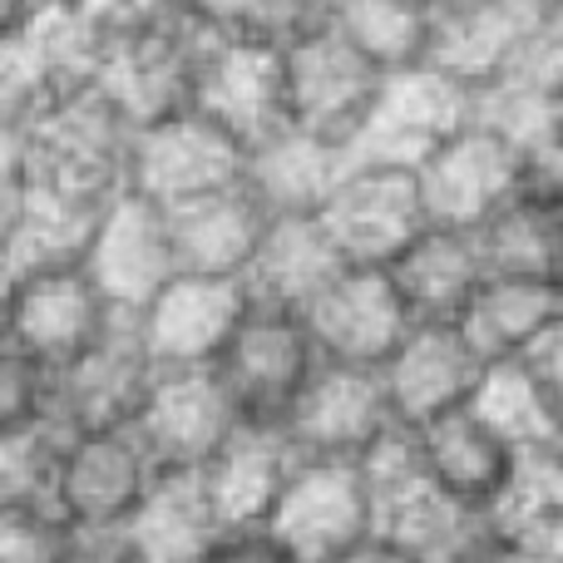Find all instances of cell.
<instances>
[{"instance_id": "1", "label": "cell", "mask_w": 563, "mask_h": 563, "mask_svg": "<svg viewBox=\"0 0 563 563\" xmlns=\"http://www.w3.org/2000/svg\"><path fill=\"white\" fill-rule=\"evenodd\" d=\"M134 134L139 124L104 85L75 89L5 129V178L79 218H104L129 194Z\"/></svg>"}, {"instance_id": "2", "label": "cell", "mask_w": 563, "mask_h": 563, "mask_svg": "<svg viewBox=\"0 0 563 563\" xmlns=\"http://www.w3.org/2000/svg\"><path fill=\"white\" fill-rule=\"evenodd\" d=\"M470 124H475V89L435 65H420L406 69V75H390L380 85L376 109H371L366 129L356 134V144L346 148V158L371 168L420 174Z\"/></svg>"}, {"instance_id": "3", "label": "cell", "mask_w": 563, "mask_h": 563, "mask_svg": "<svg viewBox=\"0 0 563 563\" xmlns=\"http://www.w3.org/2000/svg\"><path fill=\"white\" fill-rule=\"evenodd\" d=\"M114 321H124L85 273V263L35 267L25 277L5 282V307H0V346L25 351L45 361L49 371H65L79 361Z\"/></svg>"}, {"instance_id": "4", "label": "cell", "mask_w": 563, "mask_h": 563, "mask_svg": "<svg viewBox=\"0 0 563 563\" xmlns=\"http://www.w3.org/2000/svg\"><path fill=\"white\" fill-rule=\"evenodd\" d=\"M321 366L327 361H321L307 321L297 311L257 301L253 317L238 331V341L228 346V356L218 361V380L228 386L243 426L287 430L291 410L301 406V396H307Z\"/></svg>"}, {"instance_id": "5", "label": "cell", "mask_w": 563, "mask_h": 563, "mask_svg": "<svg viewBox=\"0 0 563 563\" xmlns=\"http://www.w3.org/2000/svg\"><path fill=\"white\" fill-rule=\"evenodd\" d=\"M243 174H247V148L233 134H223L208 114L184 109V114L139 124L129 194L174 213V208H188L198 198L238 188Z\"/></svg>"}, {"instance_id": "6", "label": "cell", "mask_w": 563, "mask_h": 563, "mask_svg": "<svg viewBox=\"0 0 563 563\" xmlns=\"http://www.w3.org/2000/svg\"><path fill=\"white\" fill-rule=\"evenodd\" d=\"M253 307L247 277L178 273L139 311L134 327L158 371H218Z\"/></svg>"}, {"instance_id": "7", "label": "cell", "mask_w": 563, "mask_h": 563, "mask_svg": "<svg viewBox=\"0 0 563 563\" xmlns=\"http://www.w3.org/2000/svg\"><path fill=\"white\" fill-rule=\"evenodd\" d=\"M223 25L194 15L188 5H178L168 20H158L144 35H129L109 49L104 65V89L134 124H154V119L184 114L194 109L198 69L213 45V35Z\"/></svg>"}, {"instance_id": "8", "label": "cell", "mask_w": 563, "mask_h": 563, "mask_svg": "<svg viewBox=\"0 0 563 563\" xmlns=\"http://www.w3.org/2000/svg\"><path fill=\"white\" fill-rule=\"evenodd\" d=\"M317 218L346 267H396V257L430 233L426 194L410 168L351 164Z\"/></svg>"}, {"instance_id": "9", "label": "cell", "mask_w": 563, "mask_h": 563, "mask_svg": "<svg viewBox=\"0 0 563 563\" xmlns=\"http://www.w3.org/2000/svg\"><path fill=\"white\" fill-rule=\"evenodd\" d=\"M158 485V465L129 430L75 435L59 479V519L79 539H119Z\"/></svg>"}, {"instance_id": "10", "label": "cell", "mask_w": 563, "mask_h": 563, "mask_svg": "<svg viewBox=\"0 0 563 563\" xmlns=\"http://www.w3.org/2000/svg\"><path fill=\"white\" fill-rule=\"evenodd\" d=\"M194 109L243 148L267 144L287 124V55L243 30H218L198 69Z\"/></svg>"}, {"instance_id": "11", "label": "cell", "mask_w": 563, "mask_h": 563, "mask_svg": "<svg viewBox=\"0 0 563 563\" xmlns=\"http://www.w3.org/2000/svg\"><path fill=\"white\" fill-rule=\"evenodd\" d=\"M277 539L301 563H331L376 539V495L351 460H301L273 515Z\"/></svg>"}, {"instance_id": "12", "label": "cell", "mask_w": 563, "mask_h": 563, "mask_svg": "<svg viewBox=\"0 0 563 563\" xmlns=\"http://www.w3.org/2000/svg\"><path fill=\"white\" fill-rule=\"evenodd\" d=\"M238 430H243V416H238L228 386L218 380V371H158L134 420V435L154 455L158 475L208 470Z\"/></svg>"}, {"instance_id": "13", "label": "cell", "mask_w": 563, "mask_h": 563, "mask_svg": "<svg viewBox=\"0 0 563 563\" xmlns=\"http://www.w3.org/2000/svg\"><path fill=\"white\" fill-rule=\"evenodd\" d=\"M301 321L327 366L356 371H380L400 351V341L416 331V317L406 311L386 267H346L301 311Z\"/></svg>"}, {"instance_id": "14", "label": "cell", "mask_w": 563, "mask_h": 563, "mask_svg": "<svg viewBox=\"0 0 563 563\" xmlns=\"http://www.w3.org/2000/svg\"><path fill=\"white\" fill-rule=\"evenodd\" d=\"M386 75L371 69L336 30L287 49V124L351 148L380 99Z\"/></svg>"}, {"instance_id": "15", "label": "cell", "mask_w": 563, "mask_h": 563, "mask_svg": "<svg viewBox=\"0 0 563 563\" xmlns=\"http://www.w3.org/2000/svg\"><path fill=\"white\" fill-rule=\"evenodd\" d=\"M154 380H158L154 356L144 351L134 317H124L79 361L55 371V420L69 426L75 435L129 430L139 420V410H144Z\"/></svg>"}, {"instance_id": "16", "label": "cell", "mask_w": 563, "mask_h": 563, "mask_svg": "<svg viewBox=\"0 0 563 563\" xmlns=\"http://www.w3.org/2000/svg\"><path fill=\"white\" fill-rule=\"evenodd\" d=\"M376 539L406 563H495L489 509L445 495L426 470L376 489Z\"/></svg>"}, {"instance_id": "17", "label": "cell", "mask_w": 563, "mask_h": 563, "mask_svg": "<svg viewBox=\"0 0 563 563\" xmlns=\"http://www.w3.org/2000/svg\"><path fill=\"white\" fill-rule=\"evenodd\" d=\"M79 263H85V273L95 277V287L104 291V301L119 317H139L178 277L168 213L158 203H148V198L124 194L99 218Z\"/></svg>"}, {"instance_id": "18", "label": "cell", "mask_w": 563, "mask_h": 563, "mask_svg": "<svg viewBox=\"0 0 563 563\" xmlns=\"http://www.w3.org/2000/svg\"><path fill=\"white\" fill-rule=\"evenodd\" d=\"M420 194H426L430 228H455V233H479L495 223L525 184V158L499 134L470 124L455 134L426 168H420Z\"/></svg>"}, {"instance_id": "19", "label": "cell", "mask_w": 563, "mask_h": 563, "mask_svg": "<svg viewBox=\"0 0 563 563\" xmlns=\"http://www.w3.org/2000/svg\"><path fill=\"white\" fill-rule=\"evenodd\" d=\"M396 426L400 420L390 410L380 371L321 366L301 406L291 410L287 440L301 460H351V465H361Z\"/></svg>"}, {"instance_id": "20", "label": "cell", "mask_w": 563, "mask_h": 563, "mask_svg": "<svg viewBox=\"0 0 563 563\" xmlns=\"http://www.w3.org/2000/svg\"><path fill=\"white\" fill-rule=\"evenodd\" d=\"M485 361L475 356L460 327H416L400 351L380 366L390 410L406 430H426L445 416L475 406V390L485 380Z\"/></svg>"}, {"instance_id": "21", "label": "cell", "mask_w": 563, "mask_h": 563, "mask_svg": "<svg viewBox=\"0 0 563 563\" xmlns=\"http://www.w3.org/2000/svg\"><path fill=\"white\" fill-rule=\"evenodd\" d=\"M559 321H563V287L489 273L455 327L485 366H505V361L534 356L554 336Z\"/></svg>"}, {"instance_id": "22", "label": "cell", "mask_w": 563, "mask_h": 563, "mask_svg": "<svg viewBox=\"0 0 563 563\" xmlns=\"http://www.w3.org/2000/svg\"><path fill=\"white\" fill-rule=\"evenodd\" d=\"M386 273L396 282L406 311L416 317V327H455V321L465 317V307L475 301V291L485 287L489 267H485V253H479L475 233L430 228Z\"/></svg>"}, {"instance_id": "23", "label": "cell", "mask_w": 563, "mask_h": 563, "mask_svg": "<svg viewBox=\"0 0 563 563\" xmlns=\"http://www.w3.org/2000/svg\"><path fill=\"white\" fill-rule=\"evenodd\" d=\"M168 228H174L178 273L247 277L267 228H273V213L253 198V188L238 184L213 198H198L188 208H174Z\"/></svg>"}, {"instance_id": "24", "label": "cell", "mask_w": 563, "mask_h": 563, "mask_svg": "<svg viewBox=\"0 0 563 563\" xmlns=\"http://www.w3.org/2000/svg\"><path fill=\"white\" fill-rule=\"evenodd\" d=\"M301 455L291 450L287 430L267 426H243L223 445V455L203 470L213 509L223 519V529L243 525H273L282 495H287L291 475H297Z\"/></svg>"}, {"instance_id": "25", "label": "cell", "mask_w": 563, "mask_h": 563, "mask_svg": "<svg viewBox=\"0 0 563 563\" xmlns=\"http://www.w3.org/2000/svg\"><path fill=\"white\" fill-rule=\"evenodd\" d=\"M351 158L346 148L311 139L301 129H282L267 144L247 148V174L243 184L273 218H317L327 198L341 188Z\"/></svg>"}, {"instance_id": "26", "label": "cell", "mask_w": 563, "mask_h": 563, "mask_svg": "<svg viewBox=\"0 0 563 563\" xmlns=\"http://www.w3.org/2000/svg\"><path fill=\"white\" fill-rule=\"evenodd\" d=\"M218 529H223V519L213 509L203 470L198 475H158L154 495L119 534V549L129 554V563H198L218 539Z\"/></svg>"}, {"instance_id": "27", "label": "cell", "mask_w": 563, "mask_h": 563, "mask_svg": "<svg viewBox=\"0 0 563 563\" xmlns=\"http://www.w3.org/2000/svg\"><path fill=\"white\" fill-rule=\"evenodd\" d=\"M341 273H346V257L327 238L321 218H273L253 267H247V287L263 307H282L301 317Z\"/></svg>"}, {"instance_id": "28", "label": "cell", "mask_w": 563, "mask_h": 563, "mask_svg": "<svg viewBox=\"0 0 563 563\" xmlns=\"http://www.w3.org/2000/svg\"><path fill=\"white\" fill-rule=\"evenodd\" d=\"M416 440H420L426 475L435 479L445 495L465 499V505H475V509H495V499L505 495L509 475H515V465H519V455L475 410L435 420V426L416 430Z\"/></svg>"}, {"instance_id": "29", "label": "cell", "mask_w": 563, "mask_h": 563, "mask_svg": "<svg viewBox=\"0 0 563 563\" xmlns=\"http://www.w3.org/2000/svg\"><path fill=\"white\" fill-rule=\"evenodd\" d=\"M534 25L539 20H529L515 0H465V5L435 10L430 65L455 75L470 89H485L515 59V49L525 45Z\"/></svg>"}, {"instance_id": "30", "label": "cell", "mask_w": 563, "mask_h": 563, "mask_svg": "<svg viewBox=\"0 0 563 563\" xmlns=\"http://www.w3.org/2000/svg\"><path fill=\"white\" fill-rule=\"evenodd\" d=\"M495 554L563 559V445L519 455L505 495L489 509Z\"/></svg>"}, {"instance_id": "31", "label": "cell", "mask_w": 563, "mask_h": 563, "mask_svg": "<svg viewBox=\"0 0 563 563\" xmlns=\"http://www.w3.org/2000/svg\"><path fill=\"white\" fill-rule=\"evenodd\" d=\"M341 40L380 75H406V69L430 65L435 45V10L420 0H336L331 20Z\"/></svg>"}, {"instance_id": "32", "label": "cell", "mask_w": 563, "mask_h": 563, "mask_svg": "<svg viewBox=\"0 0 563 563\" xmlns=\"http://www.w3.org/2000/svg\"><path fill=\"white\" fill-rule=\"evenodd\" d=\"M475 238H479V253H485L489 273L563 287V203H554V198L519 194Z\"/></svg>"}, {"instance_id": "33", "label": "cell", "mask_w": 563, "mask_h": 563, "mask_svg": "<svg viewBox=\"0 0 563 563\" xmlns=\"http://www.w3.org/2000/svg\"><path fill=\"white\" fill-rule=\"evenodd\" d=\"M475 410L515 455H534V450H554L559 445V410L549 396L544 376L529 361H505L489 366L485 380L475 390Z\"/></svg>"}, {"instance_id": "34", "label": "cell", "mask_w": 563, "mask_h": 563, "mask_svg": "<svg viewBox=\"0 0 563 563\" xmlns=\"http://www.w3.org/2000/svg\"><path fill=\"white\" fill-rule=\"evenodd\" d=\"M75 445V430L55 416L35 426L0 430V509L59 515V479Z\"/></svg>"}, {"instance_id": "35", "label": "cell", "mask_w": 563, "mask_h": 563, "mask_svg": "<svg viewBox=\"0 0 563 563\" xmlns=\"http://www.w3.org/2000/svg\"><path fill=\"white\" fill-rule=\"evenodd\" d=\"M331 20H336V0H253L238 30L287 55V49L327 35Z\"/></svg>"}, {"instance_id": "36", "label": "cell", "mask_w": 563, "mask_h": 563, "mask_svg": "<svg viewBox=\"0 0 563 563\" xmlns=\"http://www.w3.org/2000/svg\"><path fill=\"white\" fill-rule=\"evenodd\" d=\"M55 416V371L25 351L0 346V430Z\"/></svg>"}, {"instance_id": "37", "label": "cell", "mask_w": 563, "mask_h": 563, "mask_svg": "<svg viewBox=\"0 0 563 563\" xmlns=\"http://www.w3.org/2000/svg\"><path fill=\"white\" fill-rule=\"evenodd\" d=\"M79 534L59 515L0 509V563H65Z\"/></svg>"}, {"instance_id": "38", "label": "cell", "mask_w": 563, "mask_h": 563, "mask_svg": "<svg viewBox=\"0 0 563 563\" xmlns=\"http://www.w3.org/2000/svg\"><path fill=\"white\" fill-rule=\"evenodd\" d=\"M69 5H75V15L89 20L109 45H119V40L144 35L158 20H168L184 0H69Z\"/></svg>"}, {"instance_id": "39", "label": "cell", "mask_w": 563, "mask_h": 563, "mask_svg": "<svg viewBox=\"0 0 563 563\" xmlns=\"http://www.w3.org/2000/svg\"><path fill=\"white\" fill-rule=\"evenodd\" d=\"M198 563H301V559L282 544L273 525H243V529H218V539Z\"/></svg>"}, {"instance_id": "40", "label": "cell", "mask_w": 563, "mask_h": 563, "mask_svg": "<svg viewBox=\"0 0 563 563\" xmlns=\"http://www.w3.org/2000/svg\"><path fill=\"white\" fill-rule=\"evenodd\" d=\"M529 366L544 376V386H549V396H554V410H559V445H563V321L554 327V336L544 341V346L529 356Z\"/></svg>"}, {"instance_id": "41", "label": "cell", "mask_w": 563, "mask_h": 563, "mask_svg": "<svg viewBox=\"0 0 563 563\" xmlns=\"http://www.w3.org/2000/svg\"><path fill=\"white\" fill-rule=\"evenodd\" d=\"M194 15H203V20H213V25H223V30H238L243 25V15H247V5L253 0H184Z\"/></svg>"}, {"instance_id": "42", "label": "cell", "mask_w": 563, "mask_h": 563, "mask_svg": "<svg viewBox=\"0 0 563 563\" xmlns=\"http://www.w3.org/2000/svg\"><path fill=\"white\" fill-rule=\"evenodd\" d=\"M65 563H129V554L119 549V539H79Z\"/></svg>"}, {"instance_id": "43", "label": "cell", "mask_w": 563, "mask_h": 563, "mask_svg": "<svg viewBox=\"0 0 563 563\" xmlns=\"http://www.w3.org/2000/svg\"><path fill=\"white\" fill-rule=\"evenodd\" d=\"M331 563H406V559H400L390 544H380V539H371V544L351 549V554H341V559H331Z\"/></svg>"}, {"instance_id": "44", "label": "cell", "mask_w": 563, "mask_h": 563, "mask_svg": "<svg viewBox=\"0 0 563 563\" xmlns=\"http://www.w3.org/2000/svg\"><path fill=\"white\" fill-rule=\"evenodd\" d=\"M515 5L539 25H563V0H515Z\"/></svg>"}, {"instance_id": "45", "label": "cell", "mask_w": 563, "mask_h": 563, "mask_svg": "<svg viewBox=\"0 0 563 563\" xmlns=\"http://www.w3.org/2000/svg\"><path fill=\"white\" fill-rule=\"evenodd\" d=\"M495 563H563V559H549V554H495Z\"/></svg>"}, {"instance_id": "46", "label": "cell", "mask_w": 563, "mask_h": 563, "mask_svg": "<svg viewBox=\"0 0 563 563\" xmlns=\"http://www.w3.org/2000/svg\"><path fill=\"white\" fill-rule=\"evenodd\" d=\"M420 5H430V10H450V5H465V0H420Z\"/></svg>"}]
</instances>
